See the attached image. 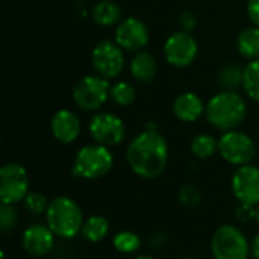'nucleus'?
Instances as JSON below:
<instances>
[{
  "label": "nucleus",
  "instance_id": "nucleus-1",
  "mask_svg": "<svg viewBox=\"0 0 259 259\" xmlns=\"http://www.w3.org/2000/svg\"><path fill=\"white\" fill-rule=\"evenodd\" d=\"M126 161L131 170L141 179L159 178L168 161V146L159 131L140 132L127 146Z\"/></svg>",
  "mask_w": 259,
  "mask_h": 259
},
{
  "label": "nucleus",
  "instance_id": "nucleus-2",
  "mask_svg": "<svg viewBox=\"0 0 259 259\" xmlns=\"http://www.w3.org/2000/svg\"><path fill=\"white\" fill-rule=\"evenodd\" d=\"M247 106L237 91H220L206 103L205 115L208 123L217 131H235L246 118Z\"/></svg>",
  "mask_w": 259,
  "mask_h": 259
},
{
  "label": "nucleus",
  "instance_id": "nucleus-3",
  "mask_svg": "<svg viewBox=\"0 0 259 259\" xmlns=\"http://www.w3.org/2000/svg\"><path fill=\"white\" fill-rule=\"evenodd\" d=\"M83 222V212L71 197L58 196L50 200L46 211V223L56 237L64 240L74 238L80 234Z\"/></svg>",
  "mask_w": 259,
  "mask_h": 259
},
{
  "label": "nucleus",
  "instance_id": "nucleus-4",
  "mask_svg": "<svg viewBox=\"0 0 259 259\" xmlns=\"http://www.w3.org/2000/svg\"><path fill=\"white\" fill-rule=\"evenodd\" d=\"M114 167V155L109 147L102 144H88L79 149L74 156L71 171L80 179H99L106 176Z\"/></svg>",
  "mask_w": 259,
  "mask_h": 259
},
{
  "label": "nucleus",
  "instance_id": "nucleus-5",
  "mask_svg": "<svg viewBox=\"0 0 259 259\" xmlns=\"http://www.w3.org/2000/svg\"><path fill=\"white\" fill-rule=\"evenodd\" d=\"M211 252L214 259H249L250 243L240 228L223 225L212 235Z\"/></svg>",
  "mask_w": 259,
  "mask_h": 259
},
{
  "label": "nucleus",
  "instance_id": "nucleus-6",
  "mask_svg": "<svg viewBox=\"0 0 259 259\" xmlns=\"http://www.w3.org/2000/svg\"><path fill=\"white\" fill-rule=\"evenodd\" d=\"M111 99L109 80L99 74L83 76L73 88L74 105L87 112L100 109Z\"/></svg>",
  "mask_w": 259,
  "mask_h": 259
},
{
  "label": "nucleus",
  "instance_id": "nucleus-7",
  "mask_svg": "<svg viewBox=\"0 0 259 259\" xmlns=\"http://www.w3.org/2000/svg\"><path fill=\"white\" fill-rule=\"evenodd\" d=\"M219 153L226 162L235 167H241L253 161L256 147L247 134L235 129L223 132V135L219 138Z\"/></svg>",
  "mask_w": 259,
  "mask_h": 259
},
{
  "label": "nucleus",
  "instance_id": "nucleus-8",
  "mask_svg": "<svg viewBox=\"0 0 259 259\" xmlns=\"http://www.w3.org/2000/svg\"><path fill=\"white\" fill-rule=\"evenodd\" d=\"M29 194L27 170L18 162H8L0 168V199L2 203L17 205Z\"/></svg>",
  "mask_w": 259,
  "mask_h": 259
},
{
  "label": "nucleus",
  "instance_id": "nucleus-9",
  "mask_svg": "<svg viewBox=\"0 0 259 259\" xmlns=\"http://www.w3.org/2000/svg\"><path fill=\"white\" fill-rule=\"evenodd\" d=\"M91 64L99 76L108 80L115 79L124 67L123 49L115 41L103 39L94 46L91 52Z\"/></svg>",
  "mask_w": 259,
  "mask_h": 259
},
{
  "label": "nucleus",
  "instance_id": "nucleus-10",
  "mask_svg": "<svg viewBox=\"0 0 259 259\" xmlns=\"http://www.w3.org/2000/svg\"><path fill=\"white\" fill-rule=\"evenodd\" d=\"M199 53V46L196 38L185 30H178L171 33L164 44V56L167 62L176 68H185L191 65Z\"/></svg>",
  "mask_w": 259,
  "mask_h": 259
},
{
  "label": "nucleus",
  "instance_id": "nucleus-11",
  "mask_svg": "<svg viewBox=\"0 0 259 259\" xmlns=\"http://www.w3.org/2000/svg\"><path fill=\"white\" fill-rule=\"evenodd\" d=\"M91 138L102 146L115 147L126 137V126L123 120L112 112H97L90 121Z\"/></svg>",
  "mask_w": 259,
  "mask_h": 259
},
{
  "label": "nucleus",
  "instance_id": "nucleus-12",
  "mask_svg": "<svg viewBox=\"0 0 259 259\" xmlns=\"http://www.w3.org/2000/svg\"><path fill=\"white\" fill-rule=\"evenodd\" d=\"M232 193L240 203L259 205V167L253 164L241 165L235 170L231 181Z\"/></svg>",
  "mask_w": 259,
  "mask_h": 259
},
{
  "label": "nucleus",
  "instance_id": "nucleus-13",
  "mask_svg": "<svg viewBox=\"0 0 259 259\" xmlns=\"http://www.w3.org/2000/svg\"><path fill=\"white\" fill-rule=\"evenodd\" d=\"M150 41V33L144 21L135 17L121 20L115 27V42L127 52H141Z\"/></svg>",
  "mask_w": 259,
  "mask_h": 259
},
{
  "label": "nucleus",
  "instance_id": "nucleus-14",
  "mask_svg": "<svg viewBox=\"0 0 259 259\" xmlns=\"http://www.w3.org/2000/svg\"><path fill=\"white\" fill-rule=\"evenodd\" d=\"M55 237L56 235L47 225L35 223L24 229L23 237H21V244H23V249L30 256L41 258L52 252L55 246Z\"/></svg>",
  "mask_w": 259,
  "mask_h": 259
},
{
  "label": "nucleus",
  "instance_id": "nucleus-15",
  "mask_svg": "<svg viewBox=\"0 0 259 259\" xmlns=\"http://www.w3.org/2000/svg\"><path fill=\"white\" fill-rule=\"evenodd\" d=\"M82 124L79 117L70 109H59L53 114L50 121V131L56 141L62 144H71L77 140Z\"/></svg>",
  "mask_w": 259,
  "mask_h": 259
},
{
  "label": "nucleus",
  "instance_id": "nucleus-16",
  "mask_svg": "<svg viewBox=\"0 0 259 259\" xmlns=\"http://www.w3.org/2000/svg\"><path fill=\"white\" fill-rule=\"evenodd\" d=\"M203 100L194 93H182L173 102V114L179 121L194 123L205 114Z\"/></svg>",
  "mask_w": 259,
  "mask_h": 259
},
{
  "label": "nucleus",
  "instance_id": "nucleus-17",
  "mask_svg": "<svg viewBox=\"0 0 259 259\" xmlns=\"http://www.w3.org/2000/svg\"><path fill=\"white\" fill-rule=\"evenodd\" d=\"M131 76L140 83H150L158 73V62L149 52H138L129 64Z\"/></svg>",
  "mask_w": 259,
  "mask_h": 259
},
{
  "label": "nucleus",
  "instance_id": "nucleus-18",
  "mask_svg": "<svg viewBox=\"0 0 259 259\" xmlns=\"http://www.w3.org/2000/svg\"><path fill=\"white\" fill-rule=\"evenodd\" d=\"M91 18L94 23L103 27H111L123 20V11L120 5L112 0H100L91 9Z\"/></svg>",
  "mask_w": 259,
  "mask_h": 259
},
{
  "label": "nucleus",
  "instance_id": "nucleus-19",
  "mask_svg": "<svg viewBox=\"0 0 259 259\" xmlns=\"http://www.w3.org/2000/svg\"><path fill=\"white\" fill-rule=\"evenodd\" d=\"M80 234L88 243H100L109 234V222L103 215H91L83 222Z\"/></svg>",
  "mask_w": 259,
  "mask_h": 259
},
{
  "label": "nucleus",
  "instance_id": "nucleus-20",
  "mask_svg": "<svg viewBox=\"0 0 259 259\" xmlns=\"http://www.w3.org/2000/svg\"><path fill=\"white\" fill-rule=\"evenodd\" d=\"M237 47L241 56L253 61L259 58V27H246L237 38Z\"/></svg>",
  "mask_w": 259,
  "mask_h": 259
},
{
  "label": "nucleus",
  "instance_id": "nucleus-21",
  "mask_svg": "<svg viewBox=\"0 0 259 259\" xmlns=\"http://www.w3.org/2000/svg\"><path fill=\"white\" fill-rule=\"evenodd\" d=\"M191 153L199 159H208L219 152V140L208 134H199L191 140Z\"/></svg>",
  "mask_w": 259,
  "mask_h": 259
},
{
  "label": "nucleus",
  "instance_id": "nucleus-22",
  "mask_svg": "<svg viewBox=\"0 0 259 259\" xmlns=\"http://www.w3.org/2000/svg\"><path fill=\"white\" fill-rule=\"evenodd\" d=\"M244 77V68H241L238 64H226L219 71V83L226 91H237L243 85Z\"/></svg>",
  "mask_w": 259,
  "mask_h": 259
},
{
  "label": "nucleus",
  "instance_id": "nucleus-23",
  "mask_svg": "<svg viewBox=\"0 0 259 259\" xmlns=\"http://www.w3.org/2000/svg\"><path fill=\"white\" fill-rule=\"evenodd\" d=\"M243 88L247 97L259 103V58L250 61L244 67Z\"/></svg>",
  "mask_w": 259,
  "mask_h": 259
},
{
  "label": "nucleus",
  "instance_id": "nucleus-24",
  "mask_svg": "<svg viewBox=\"0 0 259 259\" xmlns=\"http://www.w3.org/2000/svg\"><path fill=\"white\" fill-rule=\"evenodd\" d=\"M112 246L117 252L124 253V255H132L135 252L140 250L141 247V238L131 231H121L118 232L114 240H112Z\"/></svg>",
  "mask_w": 259,
  "mask_h": 259
},
{
  "label": "nucleus",
  "instance_id": "nucleus-25",
  "mask_svg": "<svg viewBox=\"0 0 259 259\" xmlns=\"http://www.w3.org/2000/svg\"><path fill=\"white\" fill-rule=\"evenodd\" d=\"M137 91L132 83L129 82H117L111 85V100L118 106H129L135 102Z\"/></svg>",
  "mask_w": 259,
  "mask_h": 259
},
{
  "label": "nucleus",
  "instance_id": "nucleus-26",
  "mask_svg": "<svg viewBox=\"0 0 259 259\" xmlns=\"http://www.w3.org/2000/svg\"><path fill=\"white\" fill-rule=\"evenodd\" d=\"M49 200L42 193L38 191H29V194L24 197V206L30 214H46L47 208H49Z\"/></svg>",
  "mask_w": 259,
  "mask_h": 259
},
{
  "label": "nucleus",
  "instance_id": "nucleus-27",
  "mask_svg": "<svg viewBox=\"0 0 259 259\" xmlns=\"http://www.w3.org/2000/svg\"><path fill=\"white\" fill-rule=\"evenodd\" d=\"M18 223V212L14 208V205L2 203L0 206V229L2 232L12 231Z\"/></svg>",
  "mask_w": 259,
  "mask_h": 259
},
{
  "label": "nucleus",
  "instance_id": "nucleus-28",
  "mask_svg": "<svg viewBox=\"0 0 259 259\" xmlns=\"http://www.w3.org/2000/svg\"><path fill=\"white\" fill-rule=\"evenodd\" d=\"M178 199L184 206L191 208L200 203V193L194 185H184L178 191Z\"/></svg>",
  "mask_w": 259,
  "mask_h": 259
},
{
  "label": "nucleus",
  "instance_id": "nucleus-29",
  "mask_svg": "<svg viewBox=\"0 0 259 259\" xmlns=\"http://www.w3.org/2000/svg\"><path fill=\"white\" fill-rule=\"evenodd\" d=\"M256 217V206L252 205H246V203H240V206L237 208V219L243 223H247L250 220H255Z\"/></svg>",
  "mask_w": 259,
  "mask_h": 259
},
{
  "label": "nucleus",
  "instance_id": "nucleus-30",
  "mask_svg": "<svg viewBox=\"0 0 259 259\" xmlns=\"http://www.w3.org/2000/svg\"><path fill=\"white\" fill-rule=\"evenodd\" d=\"M179 24H181V30H185V32H191L196 29L197 26V17L190 12V11H185L181 17H179Z\"/></svg>",
  "mask_w": 259,
  "mask_h": 259
},
{
  "label": "nucleus",
  "instance_id": "nucleus-31",
  "mask_svg": "<svg viewBox=\"0 0 259 259\" xmlns=\"http://www.w3.org/2000/svg\"><path fill=\"white\" fill-rule=\"evenodd\" d=\"M247 15L253 26L259 27V0H249L247 3Z\"/></svg>",
  "mask_w": 259,
  "mask_h": 259
},
{
  "label": "nucleus",
  "instance_id": "nucleus-32",
  "mask_svg": "<svg viewBox=\"0 0 259 259\" xmlns=\"http://www.w3.org/2000/svg\"><path fill=\"white\" fill-rule=\"evenodd\" d=\"M150 244L153 246V247H162L164 244H165V235H162L161 232L159 234H155L152 238H150Z\"/></svg>",
  "mask_w": 259,
  "mask_h": 259
},
{
  "label": "nucleus",
  "instance_id": "nucleus-33",
  "mask_svg": "<svg viewBox=\"0 0 259 259\" xmlns=\"http://www.w3.org/2000/svg\"><path fill=\"white\" fill-rule=\"evenodd\" d=\"M250 256L259 259V234L250 241Z\"/></svg>",
  "mask_w": 259,
  "mask_h": 259
},
{
  "label": "nucleus",
  "instance_id": "nucleus-34",
  "mask_svg": "<svg viewBox=\"0 0 259 259\" xmlns=\"http://www.w3.org/2000/svg\"><path fill=\"white\" fill-rule=\"evenodd\" d=\"M135 259H155L153 256H150V255H140V256H137Z\"/></svg>",
  "mask_w": 259,
  "mask_h": 259
},
{
  "label": "nucleus",
  "instance_id": "nucleus-35",
  "mask_svg": "<svg viewBox=\"0 0 259 259\" xmlns=\"http://www.w3.org/2000/svg\"><path fill=\"white\" fill-rule=\"evenodd\" d=\"M255 220L258 222V225H259V205L256 206V217H255Z\"/></svg>",
  "mask_w": 259,
  "mask_h": 259
},
{
  "label": "nucleus",
  "instance_id": "nucleus-36",
  "mask_svg": "<svg viewBox=\"0 0 259 259\" xmlns=\"http://www.w3.org/2000/svg\"><path fill=\"white\" fill-rule=\"evenodd\" d=\"M184 259H193V258H184Z\"/></svg>",
  "mask_w": 259,
  "mask_h": 259
}]
</instances>
